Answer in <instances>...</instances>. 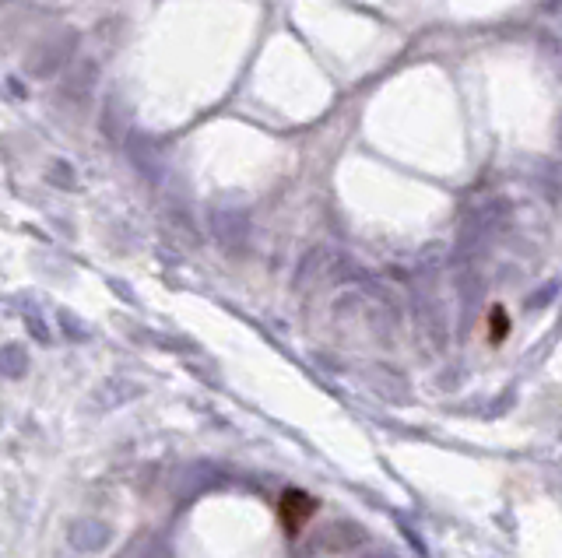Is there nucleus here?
Here are the masks:
<instances>
[{
	"label": "nucleus",
	"mask_w": 562,
	"mask_h": 558,
	"mask_svg": "<svg viewBox=\"0 0 562 558\" xmlns=\"http://www.w3.org/2000/svg\"><path fill=\"white\" fill-rule=\"evenodd\" d=\"M313 513H317V499L306 495L303 488H285V492H281L278 520H281V527H285V534L289 537L303 534V527L313 520Z\"/></svg>",
	"instance_id": "nucleus-1"
},
{
	"label": "nucleus",
	"mask_w": 562,
	"mask_h": 558,
	"mask_svg": "<svg viewBox=\"0 0 562 558\" xmlns=\"http://www.w3.org/2000/svg\"><path fill=\"white\" fill-rule=\"evenodd\" d=\"M74 43H78L74 36H64L60 43L57 39H46V43L32 53L29 71L36 74V78H50V74H57L60 67H67V60L74 57Z\"/></svg>",
	"instance_id": "nucleus-2"
},
{
	"label": "nucleus",
	"mask_w": 562,
	"mask_h": 558,
	"mask_svg": "<svg viewBox=\"0 0 562 558\" xmlns=\"http://www.w3.org/2000/svg\"><path fill=\"white\" fill-rule=\"evenodd\" d=\"M95 78H99V67L92 60H74V71L64 78V95L67 99H88V92L95 88Z\"/></svg>",
	"instance_id": "nucleus-3"
},
{
	"label": "nucleus",
	"mask_w": 562,
	"mask_h": 558,
	"mask_svg": "<svg viewBox=\"0 0 562 558\" xmlns=\"http://www.w3.org/2000/svg\"><path fill=\"white\" fill-rule=\"evenodd\" d=\"M489 327H492V341H503L506 337V327H510V320H506V313L503 309H492V320H489Z\"/></svg>",
	"instance_id": "nucleus-4"
},
{
	"label": "nucleus",
	"mask_w": 562,
	"mask_h": 558,
	"mask_svg": "<svg viewBox=\"0 0 562 558\" xmlns=\"http://www.w3.org/2000/svg\"><path fill=\"white\" fill-rule=\"evenodd\" d=\"M0 4H8V0H0Z\"/></svg>",
	"instance_id": "nucleus-5"
},
{
	"label": "nucleus",
	"mask_w": 562,
	"mask_h": 558,
	"mask_svg": "<svg viewBox=\"0 0 562 558\" xmlns=\"http://www.w3.org/2000/svg\"><path fill=\"white\" fill-rule=\"evenodd\" d=\"M559 141H562V134H559Z\"/></svg>",
	"instance_id": "nucleus-6"
}]
</instances>
